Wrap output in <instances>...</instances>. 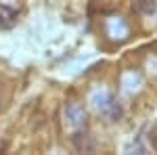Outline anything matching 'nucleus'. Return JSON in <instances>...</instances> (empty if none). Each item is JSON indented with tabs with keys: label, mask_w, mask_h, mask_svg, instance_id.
Returning a JSON list of instances; mask_svg holds the SVG:
<instances>
[{
	"label": "nucleus",
	"mask_w": 157,
	"mask_h": 155,
	"mask_svg": "<svg viewBox=\"0 0 157 155\" xmlns=\"http://www.w3.org/2000/svg\"><path fill=\"white\" fill-rule=\"evenodd\" d=\"M134 9L143 15L155 13V0H134Z\"/></svg>",
	"instance_id": "20e7f679"
},
{
	"label": "nucleus",
	"mask_w": 157,
	"mask_h": 155,
	"mask_svg": "<svg viewBox=\"0 0 157 155\" xmlns=\"http://www.w3.org/2000/svg\"><path fill=\"white\" fill-rule=\"evenodd\" d=\"M94 105H97V109L103 113V115H107V118H111V119H117L121 115L120 105L115 103L113 96H109V95H105V99H103V101H97Z\"/></svg>",
	"instance_id": "f257e3e1"
},
{
	"label": "nucleus",
	"mask_w": 157,
	"mask_h": 155,
	"mask_svg": "<svg viewBox=\"0 0 157 155\" xmlns=\"http://www.w3.org/2000/svg\"><path fill=\"white\" fill-rule=\"evenodd\" d=\"M65 115H67V119H69V124L71 126H84L86 124V111L84 107H80L78 103H69L67 105V109H65Z\"/></svg>",
	"instance_id": "f03ea898"
},
{
	"label": "nucleus",
	"mask_w": 157,
	"mask_h": 155,
	"mask_svg": "<svg viewBox=\"0 0 157 155\" xmlns=\"http://www.w3.org/2000/svg\"><path fill=\"white\" fill-rule=\"evenodd\" d=\"M15 19H17L15 11H11V9L4 6V4H0V27H2V29L13 27V25H15Z\"/></svg>",
	"instance_id": "7ed1b4c3"
}]
</instances>
